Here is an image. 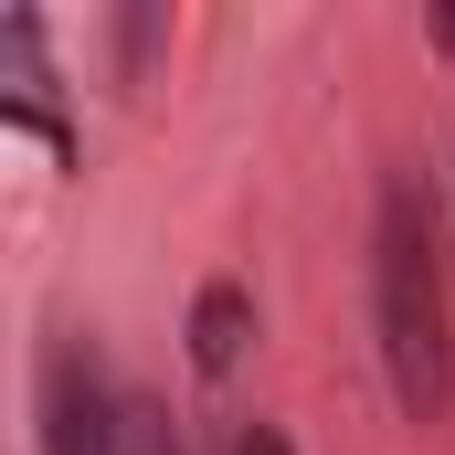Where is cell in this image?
I'll return each mask as SVG.
<instances>
[{
	"label": "cell",
	"mask_w": 455,
	"mask_h": 455,
	"mask_svg": "<svg viewBox=\"0 0 455 455\" xmlns=\"http://www.w3.org/2000/svg\"><path fill=\"white\" fill-rule=\"evenodd\" d=\"M371 339L392 371V403L413 424H435L455 403V318H445L435 202L413 180H381V202H371Z\"/></svg>",
	"instance_id": "1"
},
{
	"label": "cell",
	"mask_w": 455,
	"mask_h": 455,
	"mask_svg": "<svg viewBox=\"0 0 455 455\" xmlns=\"http://www.w3.org/2000/svg\"><path fill=\"white\" fill-rule=\"evenodd\" d=\"M127 435V392L107 381V360L85 339L43 349V455H116Z\"/></svg>",
	"instance_id": "2"
},
{
	"label": "cell",
	"mask_w": 455,
	"mask_h": 455,
	"mask_svg": "<svg viewBox=\"0 0 455 455\" xmlns=\"http://www.w3.org/2000/svg\"><path fill=\"white\" fill-rule=\"evenodd\" d=\"M243 339H254V297H243L233 275H212V286L191 297V371L223 381L233 360H243Z\"/></svg>",
	"instance_id": "3"
},
{
	"label": "cell",
	"mask_w": 455,
	"mask_h": 455,
	"mask_svg": "<svg viewBox=\"0 0 455 455\" xmlns=\"http://www.w3.org/2000/svg\"><path fill=\"white\" fill-rule=\"evenodd\" d=\"M116 455H180V445H170V424H159L148 403H127V435H116Z\"/></svg>",
	"instance_id": "4"
},
{
	"label": "cell",
	"mask_w": 455,
	"mask_h": 455,
	"mask_svg": "<svg viewBox=\"0 0 455 455\" xmlns=\"http://www.w3.org/2000/svg\"><path fill=\"white\" fill-rule=\"evenodd\" d=\"M435 32H445V43H455V11H445V21H435Z\"/></svg>",
	"instance_id": "5"
}]
</instances>
